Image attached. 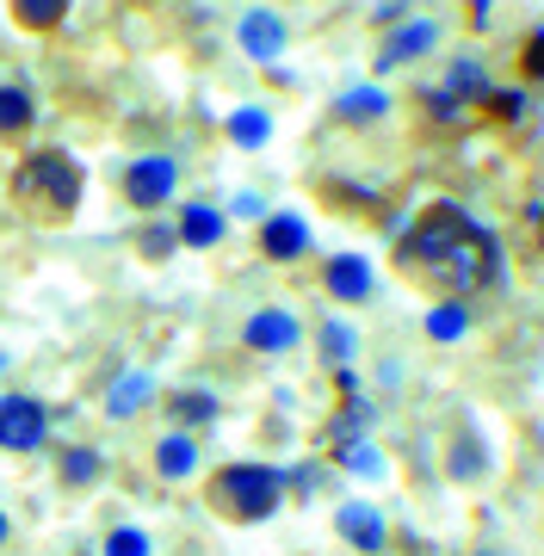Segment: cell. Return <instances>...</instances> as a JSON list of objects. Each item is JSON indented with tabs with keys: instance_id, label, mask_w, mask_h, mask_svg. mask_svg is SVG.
I'll use <instances>...</instances> for the list:
<instances>
[{
	"instance_id": "1",
	"label": "cell",
	"mask_w": 544,
	"mask_h": 556,
	"mask_svg": "<svg viewBox=\"0 0 544 556\" xmlns=\"http://www.w3.org/2000/svg\"><path fill=\"white\" fill-rule=\"evenodd\" d=\"M396 260L445 298H470V291H489L502 278V241L452 199L427 204L421 223L396 241Z\"/></svg>"
},
{
	"instance_id": "2",
	"label": "cell",
	"mask_w": 544,
	"mask_h": 556,
	"mask_svg": "<svg viewBox=\"0 0 544 556\" xmlns=\"http://www.w3.org/2000/svg\"><path fill=\"white\" fill-rule=\"evenodd\" d=\"M81 192H87L81 161L68 155V149H38V155H25L20 174H13V204L38 223H68L81 211Z\"/></svg>"
},
{
	"instance_id": "3",
	"label": "cell",
	"mask_w": 544,
	"mask_h": 556,
	"mask_svg": "<svg viewBox=\"0 0 544 556\" xmlns=\"http://www.w3.org/2000/svg\"><path fill=\"white\" fill-rule=\"evenodd\" d=\"M279 495H284V477L273 464H223L211 477V507L236 526H261V519L279 514Z\"/></svg>"
},
{
	"instance_id": "4",
	"label": "cell",
	"mask_w": 544,
	"mask_h": 556,
	"mask_svg": "<svg viewBox=\"0 0 544 556\" xmlns=\"http://www.w3.org/2000/svg\"><path fill=\"white\" fill-rule=\"evenodd\" d=\"M174 186H180V167L167 155H137L124 167V199L137 204V211H162L174 199Z\"/></svg>"
},
{
	"instance_id": "5",
	"label": "cell",
	"mask_w": 544,
	"mask_h": 556,
	"mask_svg": "<svg viewBox=\"0 0 544 556\" xmlns=\"http://www.w3.org/2000/svg\"><path fill=\"white\" fill-rule=\"evenodd\" d=\"M50 439V408L38 396H0V445L7 452H38Z\"/></svg>"
},
{
	"instance_id": "6",
	"label": "cell",
	"mask_w": 544,
	"mask_h": 556,
	"mask_svg": "<svg viewBox=\"0 0 544 556\" xmlns=\"http://www.w3.org/2000/svg\"><path fill=\"white\" fill-rule=\"evenodd\" d=\"M433 43H440V25H433V20H403L390 38H383V50H378V62H371V68H378V75H390V68H403V62L427 56Z\"/></svg>"
},
{
	"instance_id": "7",
	"label": "cell",
	"mask_w": 544,
	"mask_h": 556,
	"mask_svg": "<svg viewBox=\"0 0 544 556\" xmlns=\"http://www.w3.org/2000/svg\"><path fill=\"white\" fill-rule=\"evenodd\" d=\"M236 38H242V50H248L254 62H279V50L291 43V25H284L273 7H254V13H242Z\"/></svg>"
},
{
	"instance_id": "8",
	"label": "cell",
	"mask_w": 544,
	"mask_h": 556,
	"mask_svg": "<svg viewBox=\"0 0 544 556\" xmlns=\"http://www.w3.org/2000/svg\"><path fill=\"white\" fill-rule=\"evenodd\" d=\"M303 248H309V223L298 217V211H273V217H261V254L266 260H298Z\"/></svg>"
},
{
	"instance_id": "9",
	"label": "cell",
	"mask_w": 544,
	"mask_h": 556,
	"mask_svg": "<svg viewBox=\"0 0 544 556\" xmlns=\"http://www.w3.org/2000/svg\"><path fill=\"white\" fill-rule=\"evenodd\" d=\"M322 285H328V298L334 303H365L378 278H371V260L365 254H334L328 260V273H322Z\"/></svg>"
},
{
	"instance_id": "10",
	"label": "cell",
	"mask_w": 544,
	"mask_h": 556,
	"mask_svg": "<svg viewBox=\"0 0 544 556\" xmlns=\"http://www.w3.org/2000/svg\"><path fill=\"white\" fill-rule=\"evenodd\" d=\"M242 340L254 346V353H291V346L303 340V328H298L291 309H261V316H248Z\"/></svg>"
},
{
	"instance_id": "11",
	"label": "cell",
	"mask_w": 544,
	"mask_h": 556,
	"mask_svg": "<svg viewBox=\"0 0 544 556\" xmlns=\"http://www.w3.org/2000/svg\"><path fill=\"white\" fill-rule=\"evenodd\" d=\"M334 526H341V538L353 544V551L378 556L383 551V514L378 507H365V501H346L341 514H334Z\"/></svg>"
},
{
	"instance_id": "12",
	"label": "cell",
	"mask_w": 544,
	"mask_h": 556,
	"mask_svg": "<svg viewBox=\"0 0 544 556\" xmlns=\"http://www.w3.org/2000/svg\"><path fill=\"white\" fill-rule=\"evenodd\" d=\"M445 93L458 105H483L489 93H495V80H489V68L477 56H458L452 68H445Z\"/></svg>"
},
{
	"instance_id": "13",
	"label": "cell",
	"mask_w": 544,
	"mask_h": 556,
	"mask_svg": "<svg viewBox=\"0 0 544 556\" xmlns=\"http://www.w3.org/2000/svg\"><path fill=\"white\" fill-rule=\"evenodd\" d=\"M155 470H162L167 482H186L192 470H199V439L192 433H167L162 445H155Z\"/></svg>"
},
{
	"instance_id": "14",
	"label": "cell",
	"mask_w": 544,
	"mask_h": 556,
	"mask_svg": "<svg viewBox=\"0 0 544 556\" xmlns=\"http://www.w3.org/2000/svg\"><path fill=\"white\" fill-rule=\"evenodd\" d=\"M174 229H180V248H217L223 241V211H211V204H186Z\"/></svg>"
},
{
	"instance_id": "15",
	"label": "cell",
	"mask_w": 544,
	"mask_h": 556,
	"mask_svg": "<svg viewBox=\"0 0 544 556\" xmlns=\"http://www.w3.org/2000/svg\"><path fill=\"white\" fill-rule=\"evenodd\" d=\"M68 7H75V0H13V20H20L25 31H56V25L68 20Z\"/></svg>"
},
{
	"instance_id": "16",
	"label": "cell",
	"mask_w": 544,
	"mask_h": 556,
	"mask_svg": "<svg viewBox=\"0 0 544 556\" xmlns=\"http://www.w3.org/2000/svg\"><path fill=\"white\" fill-rule=\"evenodd\" d=\"M31 93L25 87H0V137H25L31 130Z\"/></svg>"
},
{
	"instance_id": "17",
	"label": "cell",
	"mask_w": 544,
	"mask_h": 556,
	"mask_svg": "<svg viewBox=\"0 0 544 556\" xmlns=\"http://www.w3.org/2000/svg\"><path fill=\"white\" fill-rule=\"evenodd\" d=\"M383 112H390V100H383L378 87H353V93H341V118L346 124H378Z\"/></svg>"
},
{
	"instance_id": "18",
	"label": "cell",
	"mask_w": 544,
	"mask_h": 556,
	"mask_svg": "<svg viewBox=\"0 0 544 556\" xmlns=\"http://www.w3.org/2000/svg\"><path fill=\"white\" fill-rule=\"evenodd\" d=\"M273 137V118H266L261 105H242L236 118H229V142H242V149H261Z\"/></svg>"
},
{
	"instance_id": "19",
	"label": "cell",
	"mask_w": 544,
	"mask_h": 556,
	"mask_svg": "<svg viewBox=\"0 0 544 556\" xmlns=\"http://www.w3.org/2000/svg\"><path fill=\"white\" fill-rule=\"evenodd\" d=\"M464 328H470V309L458 298H445L440 309H427V340H458Z\"/></svg>"
},
{
	"instance_id": "20",
	"label": "cell",
	"mask_w": 544,
	"mask_h": 556,
	"mask_svg": "<svg viewBox=\"0 0 544 556\" xmlns=\"http://www.w3.org/2000/svg\"><path fill=\"white\" fill-rule=\"evenodd\" d=\"M167 415L180 420V427H211V420H217V396H204V390H180Z\"/></svg>"
},
{
	"instance_id": "21",
	"label": "cell",
	"mask_w": 544,
	"mask_h": 556,
	"mask_svg": "<svg viewBox=\"0 0 544 556\" xmlns=\"http://www.w3.org/2000/svg\"><path fill=\"white\" fill-rule=\"evenodd\" d=\"M445 470H452L458 482H477V477H483V445L464 433L458 445H452V457H445Z\"/></svg>"
},
{
	"instance_id": "22",
	"label": "cell",
	"mask_w": 544,
	"mask_h": 556,
	"mask_svg": "<svg viewBox=\"0 0 544 556\" xmlns=\"http://www.w3.org/2000/svg\"><path fill=\"white\" fill-rule=\"evenodd\" d=\"M353 346H359V340H353V328H346V321H328V328H322V358L334 365V371L353 358Z\"/></svg>"
},
{
	"instance_id": "23",
	"label": "cell",
	"mask_w": 544,
	"mask_h": 556,
	"mask_svg": "<svg viewBox=\"0 0 544 556\" xmlns=\"http://www.w3.org/2000/svg\"><path fill=\"white\" fill-rule=\"evenodd\" d=\"M341 464H346V470H359V477H383V457H378V445H365V439L341 445Z\"/></svg>"
},
{
	"instance_id": "24",
	"label": "cell",
	"mask_w": 544,
	"mask_h": 556,
	"mask_svg": "<svg viewBox=\"0 0 544 556\" xmlns=\"http://www.w3.org/2000/svg\"><path fill=\"white\" fill-rule=\"evenodd\" d=\"M483 105H489V112H495L502 124H520V118H526V93H520V87H495Z\"/></svg>"
},
{
	"instance_id": "25",
	"label": "cell",
	"mask_w": 544,
	"mask_h": 556,
	"mask_svg": "<svg viewBox=\"0 0 544 556\" xmlns=\"http://www.w3.org/2000/svg\"><path fill=\"white\" fill-rule=\"evenodd\" d=\"M93 477H100V457H93V452H81V445H75V452L62 457V482H75V489H87Z\"/></svg>"
},
{
	"instance_id": "26",
	"label": "cell",
	"mask_w": 544,
	"mask_h": 556,
	"mask_svg": "<svg viewBox=\"0 0 544 556\" xmlns=\"http://www.w3.org/2000/svg\"><path fill=\"white\" fill-rule=\"evenodd\" d=\"M180 248V229H167V223H149L142 229V260H167Z\"/></svg>"
},
{
	"instance_id": "27",
	"label": "cell",
	"mask_w": 544,
	"mask_h": 556,
	"mask_svg": "<svg viewBox=\"0 0 544 556\" xmlns=\"http://www.w3.org/2000/svg\"><path fill=\"white\" fill-rule=\"evenodd\" d=\"M105 556H149V532H137V526H118V532L105 538Z\"/></svg>"
},
{
	"instance_id": "28",
	"label": "cell",
	"mask_w": 544,
	"mask_h": 556,
	"mask_svg": "<svg viewBox=\"0 0 544 556\" xmlns=\"http://www.w3.org/2000/svg\"><path fill=\"white\" fill-rule=\"evenodd\" d=\"M142 396H149V378H124L118 390H112V415H118V420H124V415H137V402H142Z\"/></svg>"
},
{
	"instance_id": "29",
	"label": "cell",
	"mask_w": 544,
	"mask_h": 556,
	"mask_svg": "<svg viewBox=\"0 0 544 556\" xmlns=\"http://www.w3.org/2000/svg\"><path fill=\"white\" fill-rule=\"evenodd\" d=\"M520 75L526 80H544V31H532V38L520 43Z\"/></svg>"
},
{
	"instance_id": "30",
	"label": "cell",
	"mask_w": 544,
	"mask_h": 556,
	"mask_svg": "<svg viewBox=\"0 0 544 556\" xmlns=\"http://www.w3.org/2000/svg\"><path fill=\"white\" fill-rule=\"evenodd\" d=\"M421 105H427V112H433V118H445V124H452V118H464V105L452 100L445 87H427V93H421Z\"/></svg>"
},
{
	"instance_id": "31",
	"label": "cell",
	"mask_w": 544,
	"mask_h": 556,
	"mask_svg": "<svg viewBox=\"0 0 544 556\" xmlns=\"http://www.w3.org/2000/svg\"><path fill=\"white\" fill-rule=\"evenodd\" d=\"M495 25V13H489V0H470V31H489Z\"/></svg>"
},
{
	"instance_id": "32",
	"label": "cell",
	"mask_w": 544,
	"mask_h": 556,
	"mask_svg": "<svg viewBox=\"0 0 544 556\" xmlns=\"http://www.w3.org/2000/svg\"><path fill=\"white\" fill-rule=\"evenodd\" d=\"M236 217H266V204L254 199V192H242V199H236Z\"/></svg>"
},
{
	"instance_id": "33",
	"label": "cell",
	"mask_w": 544,
	"mask_h": 556,
	"mask_svg": "<svg viewBox=\"0 0 544 556\" xmlns=\"http://www.w3.org/2000/svg\"><path fill=\"white\" fill-rule=\"evenodd\" d=\"M539 241H544V204H539Z\"/></svg>"
},
{
	"instance_id": "34",
	"label": "cell",
	"mask_w": 544,
	"mask_h": 556,
	"mask_svg": "<svg viewBox=\"0 0 544 556\" xmlns=\"http://www.w3.org/2000/svg\"><path fill=\"white\" fill-rule=\"evenodd\" d=\"M0 544H7V514H0Z\"/></svg>"
},
{
	"instance_id": "35",
	"label": "cell",
	"mask_w": 544,
	"mask_h": 556,
	"mask_svg": "<svg viewBox=\"0 0 544 556\" xmlns=\"http://www.w3.org/2000/svg\"><path fill=\"white\" fill-rule=\"evenodd\" d=\"M0 371H7V353H0Z\"/></svg>"
},
{
	"instance_id": "36",
	"label": "cell",
	"mask_w": 544,
	"mask_h": 556,
	"mask_svg": "<svg viewBox=\"0 0 544 556\" xmlns=\"http://www.w3.org/2000/svg\"><path fill=\"white\" fill-rule=\"evenodd\" d=\"M483 556H495V551H483Z\"/></svg>"
}]
</instances>
